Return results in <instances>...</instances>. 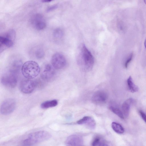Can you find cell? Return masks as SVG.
<instances>
[{"label":"cell","mask_w":146,"mask_h":146,"mask_svg":"<svg viewBox=\"0 0 146 146\" xmlns=\"http://www.w3.org/2000/svg\"><path fill=\"white\" fill-rule=\"evenodd\" d=\"M78 65L82 71H90L94 64V58L90 52L84 44L80 47L77 57Z\"/></svg>","instance_id":"1"},{"label":"cell","mask_w":146,"mask_h":146,"mask_svg":"<svg viewBox=\"0 0 146 146\" xmlns=\"http://www.w3.org/2000/svg\"><path fill=\"white\" fill-rule=\"evenodd\" d=\"M51 137L50 133L46 131H39L29 134L22 142L24 146H31L49 139Z\"/></svg>","instance_id":"2"},{"label":"cell","mask_w":146,"mask_h":146,"mask_svg":"<svg viewBox=\"0 0 146 146\" xmlns=\"http://www.w3.org/2000/svg\"><path fill=\"white\" fill-rule=\"evenodd\" d=\"M21 70L23 75L26 78L33 79L40 73V69L36 62L29 61L23 64Z\"/></svg>","instance_id":"3"},{"label":"cell","mask_w":146,"mask_h":146,"mask_svg":"<svg viewBox=\"0 0 146 146\" xmlns=\"http://www.w3.org/2000/svg\"><path fill=\"white\" fill-rule=\"evenodd\" d=\"M18 74L17 73L8 68L1 77V83L3 86L7 88H15L17 83Z\"/></svg>","instance_id":"4"},{"label":"cell","mask_w":146,"mask_h":146,"mask_svg":"<svg viewBox=\"0 0 146 146\" xmlns=\"http://www.w3.org/2000/svg\"><path fill=\"white\" fill-rule=\"evenodd\" d=\"M37 84V82L36 80L27 78L20 82L19 89L22 93L25 94H29L34 91Z\"/></svg>","instance_id":"5"},{"label":"cell","mask_w":146,"mask_h":146,"mask_svg":"<svg viewBox=\"0 0 146 146\" xmlns=\"http://www.w3.org/2000/svg\"><path fill=\"white\" fill-rule=\"evenodd\" d=\"M16 106V102L14 99H6L1 104L0 109V113L4 115H9L14 111Z\"/></svg>","instance_id":"6"},{"label":"cell","mask_w":146,"mask_h":146,"mask_svg":"<svg viewBox=\"0 0 146 146\" xmlns=\"http://www.w3.org/2000/svg\"><path fill=\"white\" fill-rule=\"evenodd\" d=\"M51 62L52 65L56 69L63 68L66 65V61L64 56L62 54L57 52L52 56Z\"/></svg>","instance_id":"7"},{"label":"cell","mask_w":146,"mask_h":146,"mask_svg":"<svg viewBox=\"0 0 146 146\" xmlns=\"http://www.w3.org/2000/svg\"><path fill=\"white\" fill-rule=\"evenodd\" d=\"M53 66L48 64L44 65L40 69V74L41 78L45 81H49L54 76L55 71Z\"/></svg>","instance_id":"8"},{"label":"cell","mask_w":146,"mask_h":146,"mask_svg":"<svg viewBox=\"0 0 146 146\" xmlns=\"http://www.w3.org/2000/svg\"><path fill=\"white\" fill-rule=\"evenodd\" d=\"M31 22L33 26L38 30H43L46 27V24L44 19L39 14L33 15L31 18Z\"/></svg>","instance_id":"9"},{"label":"cell","mask_w":146,"mask_h":146,"mask_svg":"<svg viewBox=\"0 0 146 146\" xmlns=\"http://www.w3.org/2000/svg\"><path fill=\"white\" fill-rule=\"evenodd\" d=\"M108 98L106 93L103 90H99L96 92L93 95L92 100L93 103L97 105L104 104Z\"/></svg>","instance_id":"10"},{"label":"cell","mask_w":146,"mask_h":146,"mask_svg":"<svg viewBox=\"0 0 146 146\" xmlns=\"http://www.w3.org/2000/svg\"><path fill=\"white\" fill-rule=\"evenodd\" d=\"M83 139L82 137L78 134L72 135L69 136L66 139V145L67 146H81L83 144Z\"/></svg>","instance_id":"11"},{"label":"cell","mask_w":146,"mask_h":146,"mask_svg":"<svg viewBox=\"0 0 146 146\" xmlns=\"http://www.w3.org/2000/svg\"><path fill=\"white\" fill-rule=\"evenodd\" d=\"M77 123L79 125H84L91 129H94L96 126V123L94 119L92 117L89 116H84L78 120Z\"/></svg>","instance_id":"12"},{"label":"cell","mask_w":146,"mask_h":146,"mask_svg":"<svg viewBox=\"0 0 146 146\" xmlns=\"http://www.w3.org/2000/svg\"><path fill=\"white\" fill-rule=\"evenodd\" d=\"M23 64L21 59L17 57L11 59L8 68L19 73L21 70Z\"/></svg>","instance_id":"13"},{"label":"cell","mask_w":146,"mask_h":146,"mask_svg":"<svg viewBox=\"0 0 146 146\" xmlns=\"http://www.w3.org/2000/svg\"><path fill=\"white\" fill-rule=\"evenodd\" d=\"M13 40L3 35L0 36V51L1 53L5 49L13 46Z\"/></svg>","instance_id":"14"},{"label":"cell","mask_w":146,"mask_h":146,"mask_svg":"<svg viewBox=\"0 0 146 146\" xmlns=\"http://www.w3.org/2000/svg\"><path fill=\"white\" fill-rule=\"evenodd\" d=\"M133 102V99L130 98L125 100L122 105V110L124 116L127 117L129 114L131 104Z\"/></svg>","instance_id":"15"},{"label":"cell","mask_w":146,"mask_h":146,"mask_svg":"<svg viewBox=\"0 0 146 146\" xmlns=\"http://www.w3.org/2000/svg\"><path fill=\"white\" fill-rule=\"evenodd\" d=\"M110 110L121 119H124L123 113L117 106L113 102L110 103L109 106Z\"/></svg>","instance_id":"16"},{"label":"cell","mask_w":146,"mask_h":146,"mask_svg":"<svg viewBox=\"0 0 146 146\" xmlns=\"http://www.w3.org/2000/svg\"><path fill=\"white\" fill-rule=\"evenodd\" d=\"M32 52L33 56L35 58L38 59L42 58L45 55V52L43 48L39 46L35 47Z\"/></svg>","instance_id":"17"},{"label":"cell","mask_w":146,"mask_h":146,"mask_svg":"<svg viewBox=\"0 0 146 146\" xmlns=\"http://www.w3.org/2000/svg\"><path fill=\"white\" fill-rule=\"evenodd\" d=\"M91 144L93 146L108 145L107 142L102 137L99 136H96L94 138Z\"/></svg>","instance_id":"18"},{"label":"cell","mask_w":146,"mask_h":146,"mask_svg":"<svg viewBox=\"0 0 146 146\" xmlns=\"http://www.w3.org/2000/svg\"><path fill=\"white\" fill-rule=\"evenodd\" d=\"M53 35L55 41L56 42H59L62 40L63 37L64 32L61 29L57 28L54 30Z\"/></svg>","instance_id":"19"},{"label":"cell","mask_w":146,"mask_h":146,"mask_svg":"<svg viewBox=\"0 0 146 146\" xmlns=\"http://www.w3.org/2000/svg\"><path fill=\"white\" fill-rule=\"evenodd\" d=\"M58 104V102L56 100L47 101L42 102L40 105V107L43 109H46L55 107Z\"/></svg>","instance_id":"20"},{"label":"cell","mask_w":146,"mask_h":146,"mask_svg":"<svg viewBox=\"0 0 146 146\" xmlns=\"http://www.w3.org/2000/svg\"><path fill=\"white\" fill-rule=\"evenodd\" d=\"M127 83L129 90L132 93L137 92L138 87L134 83L131 76H129L127 80Z\"/></svg>","instance_id":"21"},{"label":"cell","mask_w":146,"mask_h":146,"mask_svg":"<svg viewBox=\"0 0 146 146\" xmlns=\"http://www.w3.org/2000/svg\"><path fill=\"white\" fill-rule=\"evenodd\" d=\"M111 126L113 129L116 133L121 134L124 133V129L123 128L119 123L113 122Z\"/></svg>","instance_id":"22"},{"label":"cell","mask_w":146,"mask_h":146,"mask_svg":"<svg viewBox=\"0 0 146 146\" xmlns=\"http://www.w3.org/2000/svg\"><path fill=\"white\" fill-rule=\"evenodd\" d=\"M2 35L14 40L15 38V32L13 29H10Z\"/></svg>","instance_id":"23"},{"label":"cell","mask_w":146,"mask_h":146,"mask_svg":"<svg viewBox=\"0 0 146 146\" xmlns=\"http://www.w3.org/2000/svg\"><path fill=\"white\" fill-rule=\"evenodd\" d=\"M133 54L132 53H131L128 56L125 63V68H127L129 62H131L132 59V58H133Z\"/></svg>","instance_id":"24"},{"label":"cell","mask_w":146,"mask_h":146,"mask_svg":"<svg viewBox=\"0 0 146 146\" xmlns=\"http://www.w3.org/2000/svg\"><path fill=\"white\" fill-rule=\"evenodd\" d=\"M139 113L142 119L146 123V114L142 110H139Z\"/></svg>","instance_id":"25"},{"label":"cell","mask_w":146,"mask_h":146,"mask_svg":"<svg viewBox=\"0 0 146 146\" xmlns=\"http://www.w3.org/2000/svg\"><path fill=\"white\" fill-rule=\"evenodd\" d=\"M57 7V5H55L53 6H51L48 7L46 10V11L48 12L51 11L54 9H55Z\"/></svg>","instance_id":"26"},{"label":"cell","mask_w":146,"mask_h":146,"mask_svg":"<svg viewBox=\"0 0 146 146\" xmlns=\"http://www.w3.org/2000/svg\"><path fill=\"white\" fill-rule=\"evenodd\" d=\"M53 0H41V1L42 2H50Z\"/></svg>","instance_id":"27"},{"label":"cell","mask_w":146,"mask_h":146,"mask_svg":"<svg viewBox=\"0 0 146 146\" xmlns=\"http://www.w3.org/2000/svg\"><path fill=\"white\" fill-rule=\"evenodd\" d=\"M144 46L146 49V39H145L144 42Z\"/></svg>","instance_id":"28"},{"label":"cell","mask_w":146,"mask_h":146,"mask_svg":"<svg viewBox=\"0 0 146 146\" xmlns=\"http://www.w3.org/2000/svg\"><path fill=\"white\" fill-rule=\"evenodd\" d=\"M144 0V3H145V4H146V0Z\"/></svg>","instance_id":"29"}]
</instances>
